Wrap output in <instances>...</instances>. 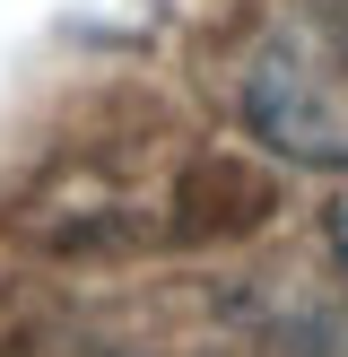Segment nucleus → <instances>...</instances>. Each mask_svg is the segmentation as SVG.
Listing matches in <instances>:
<instances>
[{"instance_id": "nucleus-1", "label": "nucleus", "mask_w": 348, "mask_h": 357, "mask_svg": "<svg viewBox=\"0 0 348 357\" xmlns=\"http://www.w3.org/2000/svg\"><path fill=\"white\" fill-rule=\"evenodd\" d=\"M244 122L296 166H348V0H287L244 52Z\"/></svg>"}, {"instance_id": "nucleus-2", "label": "nucleus", "mask_w": 348, "mask_h": 357, "mask_svg": "<svg viewBox=\"0 0 348 357\" xmlns=\"http://www.w3.org/2000/svg\"><path fill=\"white\" fill-rule=\"evenodd\" d=\"M331 253L348 261V192H340V201H331Z\"/></svg>"}]
</instances>
